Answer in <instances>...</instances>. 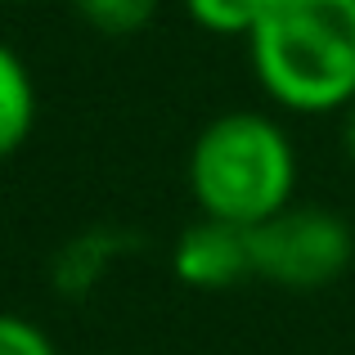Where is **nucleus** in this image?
I'll return each instance as SVG.
<instances>
[{
  "label": "nucleus",
  "instance_id": "nucleus-1",
  "mask_svg": "<svg viewBox=\"0 0 355 355\" xmlns=\"http://www.w3.org/2000/svg\"><path fill=\"white\" fill-rule=\"evenodd\" d=\"M248 63L261 95L293 117L347 113L355 99V0H266Z\"/></svg>",
  "mask_w": 355,
  "mask_h": 355
},
{
  "label": "nucleus",
  "instance_id": "nucleus-2",
  "mask_svg": "<svg viewBox=\"0 0 355 355\" xmlns=\"http://www.w3.org/2000/svg\"><path fill=\"white\" fill-rule=\"evenodd\" d=\"M189 193L198 216L261 225L297 193V144L284 121L257 108H230L198 130L189 148Z\"/></svg>",
  "mask_w": 355,
  "mask_h": 355
},
{
  "label": "nucleus",
  "instance_id": "nucleus-3",
  "mask_svg": "<svg viewBox=\"0 0 355 355\" xmlns=\"http://www.w3.org/2000/svg\"><path fill=\"white\" fill-rule=\"evenodd\" d=\"M252 275L288 293H315L338 284L355 261L351 225L329 207L288 202L284 211L266 216L248 230Z\"/></svg>",
  "mask_w": 355,
  "mask_h": 355
},
{
  "label": "nucleus",
  "instance_id": "nucleus-4",
  "mask_svg": "<svg viewBox=\"0 0 355 355\" xmlns=\"http://www.w3.org/2000/svg\"><path fill=\"white\" fill-rule=\"evenodd\" d=\"M171 270L193 293H225L252 275L248 230L230 220L198 216L171 248Z\"/></svg>",
  "mask_w": 355,
  "mask_h": 355
},
{
  "label": "nucleus",
  "instance_id": "nucleus-5",
  "mask_svg": "<svg viewBox=\"0 0 355 355\" xmlns=\"http://www.w3.org/2000/svg\"><path fill=\"white\" fill-rule=\"evenodd\" d=\"M36 77L27 68V59L9 41H0V157L18 153L36 130Z\"/></svg>",
  "mask_w": 355,
  "mask_h": 355
},
{
  "label": "nucleus",
  "instance_id": "nucleus-6",
  "mask_svg": "<svg viewBox=\"0 0 355 355\" xmlns=\"http://www.w3.org/2000/svg\"><path fill=\"white\" fill-rule=\"evenodd\" d=\"M121 252H126V239L117 230H90V234L63 243L54 257V288L63 297H86Z\"/></svg>",
  "mask_w": 355,
  "mask_h": 355
},
{
  "label": "nucleus",
  "instance_id": "nucleus-7",
  "mask_svg": "<svg viewBox=\"0 0 355 355\" xmlns=\"http://www.w3.org/2000/svg\"><path fill=\"white\" fill-rule=\"evenodd\" d=\"M157 5H162V0H72L81 23L99 36H113V41L144 32V27L153 23Z\"/></svg>",
  "mask_w": 355,
  "mask_h": 355
},
{
  "label": "nucleus",
  "instance_id": "nucleus-8",
  "mask_svg": "<svg viewBox=\"0 0 355 355\" xmlns=\"http://www.w3.org/2000/svg\"><path fill=\"white\" fill-rule=\"evenodd\" d=\"M266 0H184V14L211 36H248Z\"/></svg>",
  "mask_w": 355,
  "mask_h": 355
},
{
  "label": "nucleus",
  "instance_id": "nucleus-9",
  "mask_svg": "<svg viewBox=\"0 0 355 355\" xmlns=\"http://www.w3.org/2000/svg\"><path fill=\"white\" fill-rule=\"evenodd\" d=\"M0 355H63L36 320L0 311Z\"/></svg>",
  "mask_w": 355,
  "mask_h": 355
},
{
  "label": "nucleus",
  "instance_id": "nucleus-10",
  "mask_svg": "<svg viewBox=\"0 0 355 355\" xmlns=\"http://www.w3.org/2000/svg\"><path fill=\"white\" fill-rule=\"evenodd\" d=\"M342 117H347V121H342V144H347V157L355 162V99H351V108Z\"/></svg>",
  "mask_w": 355,
  "mask_h": 355
},
{
  "label": "nucleus",
  "instance_id": "nucleus-11",
  "mask_svg": "<svg viewBox=\"0 0 355 355\" xmlns=\"http://www.w3.org/2000/svg\"><path fill=\"white\" fill-rule=\"evenodd\" d=\"M5 5H27V0H5Z\"/></svg>",
  "mask_w": 355,
  "mask_h": 355
}]
</instances>
